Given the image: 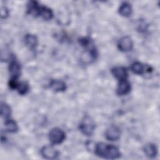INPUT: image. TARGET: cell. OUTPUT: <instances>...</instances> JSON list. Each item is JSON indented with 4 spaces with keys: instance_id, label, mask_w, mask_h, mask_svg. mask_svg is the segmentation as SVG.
Returning a JSON list of instances; mask_svg holds the SVG:
<instances>
[{
    "instance_id": "5b68a950",
    "label": "cell",
    "mask_w": 160,
    "mask_h": 160,
    "mask_svg": "<svg viewBox=\"0 0 160 160\" xmlns=\"http://www.w3.org/2000/svg\"><path fill=\"white\" fill-rule=\"evenodd\" d=\"M41 154L47 159H56L59 156V152L51 146H44L41 150Z\"/></svg>"
},
{
    "instance_id": "8992f818",
    "label": "cell",
    "mask_w": 160,
    "mask_h": 160,
    "mask_svg": "<svg viewBox=\"0 0 160 160\" xmlns=\"http://www.w3.org/2000/svg\"><path fill=\"white\" fill-rule=\"evenodd\" d=\"M120 134L121 132L119 129L115 126H111L109 127L105 132L106 138L111 141L118 140L120 138Z\"/></svg>"
},
{
    "instance_id": "9c48e42d",
    "label": "cell",
    "mask_w": 160,
    "mask_h": 160,
    "mask_svg": "<svg viewBox=\"0 0 160 160\" xmlns=\"http://www.w3.org/2000/svg\"><path fill=\"white\" fill-rule=\"evenodd\" d=\"M131 71L136 74H142L145 72H151L152 69L150 66L144 65L139 62H134L131 66Z\"/></svg>"
},
{
    "instance_id": "52a82bcc",
    "label": "cell",
    "mask_w": 160,
    "mask_h": 160,
    "mask_svg": "<svg viewBox=\"0 0 160 160\" xmlns=\"http://www.w3.org/2000/svg\"><path fill=\"white\" fill-rule=\"evenodd\" d=\"M111 73L116 79L119 81L128 79V72L124 67L122 66H118L113 68L111 69Z\"/></svg>"
},
{
    "instance_id": "8fae6325",
    "label": "cell",
    "mask_w": 160,
    "mask_h": 160,
    "mask_svg": "<svg viewBox=\"0 0 160 160\" xmlns=\"http://www.w3.org/2000/svg\"><path fill=\"white\" fill-rule=\"evenodd\" d=\"M25 44L31 49H34L38 43V39L34 34H28L24 37Z\"/></svg>"
},
{
    "instance_id": "44dd1931",
    "label": "cell",
    "mask_w": 160,
    "mask_h": 160,
    "mask_svg": "<svg viewBox=\"0 0 160 160\" xmlns=\"http://www.w3.org/2000/svg\"><path fill=\"white\" fill-rule=\"evenodd\" d=\"M9 11L6 7H1V18L2 19L6 18L8 16Z\"/></svg>"
},
{
    "instance_id": "ba28073f",
    "label": "cell",
    "mask_w": 160,
    "mask_h": 160,
    "mask_svg": "<svg viewBox=\"0 0 160 160\" xmlns=\"http://www.w3.org/2000/svg\"><path fill=\"white\" fill-rule=\"evenodd\" d=\"M131 84L128 79L119 81L116 89V93L119 96H124L128 94L131 91Z\"/></svg>"
},
{
    "instance_id": "6da1fadb",
    "label": "cell",
    "mask_w": 160,
    "mask_h": 160,
    "mask_svg": "<svg viewBox=\"0 0 160 160\" xmlns=\"http://www.w3.org/2000/svg\"><path fill=\"white\" fill-rule=\"evenodd\" d=\"M94 152L97 156L105 159H114L121 156L120 151L117 147L104 142L96 144L94 146Z\"/></svg>"
},
{
    "instance_id": "7c38bea8",
    "label": "cell",
    "mask_w": 160,
    "mask_h": 160,
    "mask_svg": "<svg viewBox=\"0 0 160 160\" xmlns=\"http://www.w3.org/2000/svg\"><path fill=\"white\" fill-rule=\"evenodd\" d=\"M38 16L41 17L44 20L48 21L52 18L53 12L50 8L46 6H40Z\"/></svg>"
},
{
    "instance_id": "2e32d148",
    "label": "cell",
    "mask_w": 160,
    "mask_h": 160,
    "mask_svg": "<svg viewBox=\"0 0 160 160\" xmlns=\"http://www.w3.org/2000/svg\"><path fill=\"white\" fill-rule=\"evenodd\" d=\"M40 5L36 1H29L27 6V11L28 12L30 15H32L34 16H38L39 10Z\"/></svg>"
},
{
    "instance_id": "5bb4252c",
    "label": "cell",
    "mask_w": 160,
    "mask_h": 160,
    "mask_svg": "<svg viewBox=\"0 0 160 160\" xmlns=\"http://www.w3.org/2000/svg\"><path fill=\"white\" fill-rule=\"evenodd\" d=\"M143 150L144 151V153L146 154V155L151 158H154L157 153H158V149L157 148L156 146V145H154L152 143H148L146 144L143 148Z\"/></svg>"
},
{
    "instance_id": "ac0fdd59",
    "label": "cell",
    "mask_w": 160,
    "mask_h": 160,
    "mask_svg": "<svg viewBox=\"0 0 160 160\" xmlns=\"http://www.w3.org/2000/svg\"><path fill=\"white\" fill-rule=\"evenodd\" d=\"M11 114L10 106L5 102H2L1 104V115L6 119H9Z\"/></svg>"
},
{
    "instance_id": "4fadbf2b",
    "label": "cell",
    "mask_w": 160,
    "mask_h": 160,
    "mask_svg": "<svg viewBox=\"0 0 160 160\" xmlns=\"http://www.w3.org/2000/svg\"><path fill=\"white\" fill-rule=\"evenodd\" d=\"M49 86L52 89L57 92H62L66 89V85L65 82L61 80H51L49 84Z\"/></svg>"
},
{
    "instance_id": "30bf717a",
    "label": "cell",
    "mask_w": 160,
    "mask_h": 160,
    "mask_svg": "<svg viewBox=\"0 0 160 160\" xmlns=\"http://www.w3.org/2000/svg\"><path fill=\"white\" fill-rule=\"evenodd\" d=\"M9 71L11 75V78H18L21 73V66L19 63L15 60L14 58H12L9 65Z\"/></svg>"
},
{
    "instance_id": "277c9868",
    "label": "cell",
    "mask_w": 160,
    "mask_h": 160,
    "mask_svg": "<svg viewBox=\"0 0 160 160\" xmlns=\"http://www.w3.org/2000/svg\"><path fill=\"white\" fill-rule=\"evenodd\" d=\"M118 47L121 51L128 52L131 51L133 47V42L131 38L129 36H124L119 39Z\"/></svg>"
},
{
    "instance_id": "e0dca14e",
    "label": "cell",
    "mask_w": 160,
    "mask_h": 160,
    "mask_svg": "<svg viewBox=\"0 0 160 160\" xmlns=\"http://www.w3.org/2000/svg\"><path fill=\"white\" fill-rule=\"evenodd\" d=\"M4 126L6 131L9 132H16L18 129L16 122L11 119H6Z\"/></svg>"
},
{
    "instance_id": "7a4b0ae2",
    "label": "cell",
    "mask_w": 160,
    "mask_h": 160,
    "mask_svg": "<svg viewBox=\"0 0 160 160\" xmlns=\"http://www.w3.org/2000/svg\"><path fill=\"white\" fill-rule=\"evenodd\" d=\"M79 129L83 134L91 136L95 129V123L93 119L89 116H84L79 124Z\"/></svg>"
},
{
    "instance_id": "ffe728a7",
    "label": "cell",
    "mask_w": 160,
    "mask_h": 160,
    "mask_svg": "<svg viewBox=\"0 0 160 160\" xmlns=\"http://www.w3.org/2000/svg\"><path fill=\"white\" fill-rule=\"evenodd\" d=\"M79 42L81 44V46L84 47H88L89 46V44H91V41L89 38H83L79 39Z\"/></svg>"
},
{
    "instance_id": "9a60e30c",
    "label": "cell",
    "mask_w": 160,
    "mask_h": 160,
    "mask_svg": "<svg viewBox=\"0 0 160 160\" xmlns=\"http://www.w3.org/2000/svg\"><path fill=\"white\" fill-rule=\"evenodd\" d=\"M132 11L131 4L127 2H122L119 8V13L121 16L124 17L129 16Z\"/></svg>"
},
{
    "instance_id": "d6986e66",
    "label": "cell",
    "mask_w": 160,
    "mask_h": 160,
    "mask_svg": "<svg viewBox=\"0 0 160 160\" xmlns=\"http://www.w3.org/2000/svg\"><path fill=\"white\" fill-rule=\"evenodd\" d=\"M29 84L25 82V81H22L19 82V84L16 88V89L18 90V92L21 94V95H24L26 94L28 91H29Z\"/></svg>"
},
{
    "instance_id": "3957f363",
    "label": "cell",
    "mask_w": 160,
    "mask_h": 160,
    "mask_svg": "<svg viewBox=\"0 0 160 160\" xmlns=\"http://www.w3.org/2000/svg\"><path fill=\"white\" fill-rule=\"evenodd\" d=\"M65 132L58 128H52L49 133V139L53 144L61 143L65 139Z\"/></svg>"
}]
</instances>
